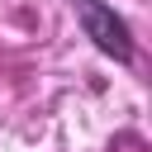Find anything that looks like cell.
Wrapping results in <instances>:
<instances>
[{"mask_svg": "<svg viewBox=\"0 0 152 152\" xmlns=\"http://www.w3.org/2000/svg\"><path fill=\"white\" fill-rule=\"evenodd\" d=\"M71 10H76V24H81V33L95 43L100 57H109V62H119V66H133V62H138L133 28H128V19H124L114 5H104V0H71Z\"/></svg>", "mask_w": 152, "mask_h": 152, "instance_id": "cell-1", "label": "cell"}]
</instances>
